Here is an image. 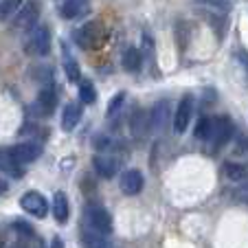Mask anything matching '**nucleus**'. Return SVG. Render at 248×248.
Returning <instances> with one entry per match:
<instances>
[{"instance_id":"obj_1","label":"nucleus","mask_w":248,"mask_h":248,"mask_svg":"<svg viewBox=\"0 0 248 248\" xmlns=\"http://www.w3.org/2000/svg\"><path fill=\"white\" fill-rule=\"evenodd\" d=\"M51 51V29L48 24H38L29 31V38L24 40V53L31 57H44Z\"/></svg>"},{"instance_id":"obj_2","label":"nucleus","mask_w":248,"mask_h":248,"mask_svg":"<svg viewBox=\"0 0 248 248\" xmlns=\"http://www.w3.org/2000/svg\"><path fill=\"white\" fill-rule=\"evenodd\" d=\"M84 226L97 231L101 235H110L112 233V217L101 204L97 202H88L84 209Z\"/></svg>"},{"instance_id":"obj_3","label":"nucleus","mask_w":248,"mask_h":248,"mask_svg":"<svg viewBox=\"0 0 248 248\" xmlns=\"http://www.w3.org/2000/svg\"><path fill=\"white\" fill-rule=\"evenodd\" d=\"M235 127L233 121L229 117H216L213 119V132H211V139H209V147L211 152H217L220 147H224L231 139L235 136Z\"/></svg>"},{"instance_id":"obj_4","label":"nucleus","mask_w":248,"mask_h":248,"mask_svg":"<svg viewBox=\"0 0 248 248\" xmlns=\"http://www.w3.org/2000/svg\"><path fill=\"white\" fill-rule=\"evenodd\" d=\"M73 40H75V44L79 48L90 51V48H94L99 42H101V24L86 22L84 27H79L75 33H73Z\"/></svg>"},{"instance_id":"obj_5","label":"nucleus","mask_w":248,"mask_h":248,"mask_svg":"<svg viewBox=\"0 0 248 248\" xmlns=\"http://www.w3.org/2000/svg\"><path fill=\"white\" fill-rule=\"evenodd\" d=\"M38 18H40V0H27L22 9L18 11V16L14 18V27L31 31L33 27H38Z\"/></svg>"},{"instance_id":"obj_6","label":"nucleus","mask_w":248,"mask_h":248,"mask_svg":"<svg viewBox=\"0 0 248 248\" xmlns=\"http://www.w3.org/2000/svg\"><path fill=\"white\" fill-rule=\"evenodd\" d=\"M57 108V93L53 86H44L42 90H40L38 99H35V103H33V112L38 114V117H51L53 112H55Z\"/></svg>"},{"instance_id":"obj_7","label":"nucleus","mask_w":248,"mask_h":248,"mask_svg":"<svg viewBox=\"0 0 248 248\" xmlns=\"http://www.w3.org/2000/svg\"><path fill=\"white\" fill-rule=\"evenodd\" d=\"M20 206L27 211L29 216L33 217H46L48 213V202L42 193L38 191H27L22 198H20Z\"/></svg>"},{"instance_id":"obj_8","label":"nucleus","mask_w":248,"mask_h":248,"mask_svg":"<svg viewBox=\"0 0 248 248\" xmlns=\"http://www.w3.org/2000/svg\"><path fill=\"white\" fill-rule=\"evenodd\" d=\"M193 117V97L191 94H185L180 99L178 108H176V114H173V132L176 134H183L189 127V121Z\"/></svg>"},{"instance_id":"obj_9","label":"nucleus","mask_w":248,"mask_h":248,"mask_svg":"<svg viewBox=\"0 0 248 248\" xmlns=\"http://www.w3.org/2000/svg\"><path fill=\"white\" fill-rule=\"evenodd\" d=\"M169 114H171V103H169V99L156 101L150 110V127L154 132H163L169 123Z\"/></svg>"},{"instance_id":"obj_10","label":"nucleus","mask_w":248,"mask_h":248,"mask_svg":"<svg viewBox=\"0 0 248 248\" xmlns=\"http://www.w3.org/2000/svg\"><path fill=\"white\" fill-rule=\"evenodd\" d=\"M9 150H11V156H14L20 165L33 163V160H38L40 154H42L40 143H31V140H27V143H18V145L9 147Z\"/></svg>"},{"instance_id":"obj_11","label":"nucleus","mask_w":248,"mask_h":248,"mask_svg":"<svg viewBox=\"0 0 248 248\" xmlns=\"http://www.w3.org/2000/svg\"><path fill=\"white\" fill-rule=\"evenodd\" d=\"M93 167L101 178H114V173L119 171L121 163H119V158H114V156H110V154H94Z\"/></svg>"},{"instance_id":"obj_12","label":"nucleus","mask_w":248,"mask_h":248,"mask_svg":"<svg viewBox=\"0 0 248 248\" xmlns=\"http://www.w3.org/2000/svg\"><path fill=\"white\" fill-rule=\"evenodd\" d=\"M143 185H145V180H143V173H140L139 169H127V171H123L121 180H119V187H121V191L125 193V196H136V193H140Z\"/></svg>"},{"instance_id":"obj_13","label":"nucleus","mask_w":248,"mask_h":248,"mask_svg":"<svg viewBox=\"0 0 248 248\" xmlns=\"http://www.w3.org/2000/svg\"><path fill=\"white\" fill-rule=\"evenodd\" d=\"M90 11V0H66L60 9V16L64 20H75L79 16H86Z\"/></svg>"},{"instance_id":"obj_14","label":"nucleus","mask_w":248,"mask_h":248,"mask_svg":"<svg viewBox=\"0 0 248 248\" xmlns=\"http://www.w3.org/2000/svg\"><path fill=\"white\" fill-rule=\"evenodd\" d=\"M0 171L11 176V178H22L24 169H22V165L11 156V150H2V147H0Z\"/></svg>"},{"instance_id":"obj_15","label":"nucleus","mask_w":248,"mask_h":248,"mask_svg":"<svg viewBox=\"0 0 248 248\" xmlns=\"http://www.w3.org/2000/svg\"><path fill=\"white\" fill-rule=\"evenodd\" d=\"M81 244H84V248H110L108 235H101L84 224H81Z\"/></svg>"},{"instance_id":"obj_16","label":"nucleus","mask_w":248,"mask_h":248,"mask_svg":"<svg viewBox=\"0 0 248 248\" xmlns=\"http://www.w3.org/2000/svg\"><path fill=\"white\" fill-rule=\"evenodd\" d=\"M81 121V108L79 103H66L64 112H62V130L70 132L75 130V125Z\"/></svg>"},{"instance_id":"obj_17","label":"nucleus","mask_w":248,"mask_h":248,"mask_svg":"<svg viewBox=\"0 0 248 248\" xmlns=\"http://www.w3.org/2000/svg\"><path fill=\"white\" fill-rule=\"evenodd\" d=\"M53 216L60 224H66L70 216V206H68V196L64 191H57L55 198H53Z\"/></svg>"},{"instance_id":"obj_18","label":"nucleus","mask_w":248,"mask_h":248,"mask_svg":"<svg viewBox=\"0 0 248 248\" xmlns=\"http://www.w3.org/2000/svg\"><path fill=\"white\" fill-rule=\"evenodd\" d=\"M93 147L99 152V154H110L112 150L119 147V140L114 136L106 134V132H99V134L93 136Z\"/></svg>"},{"instance_id":"obj_19","label":"nucleus","mask_w":248,"mask_h":248,"mask_svg":"<svg viewBox=\"0 0 248 248\" xmlns=\"http://www.w3.org/2000/svg\"><path fill=\"white\" fill-rule=\"evenodd\" d=\"M130 130L136 139H140V136L150 130V114H145L143 110H136L130 117Z\"/></svg>"},{"instance_id":"obj_20","label":"nucleus","mask_w":248,"mask_h":248,"mask_svg":"<svg viewBox=\"0 0 248 248\" xmlns=\"http://www.w3.org/2000/svg\"><path fill=\"white\" fill-rule=\"evenodd\" d=\"M123 68L127 70V73H139L140 70V64H143V57H140V51L134 46H127L125 51H123Z\"/></svg>"},{"instance_id":"obj_21","label":"nucleus","mask_w":248,"mask_h":248,"mask_svg":"<svg viewBox=\"0 0 248 248\" xmlns=\"http://www.w3.org/2000/svg\"><path fill=\"white\" fill-rule=\"evenodd\" d=\"M224 173H226V178L233 180V183H246L248 180V169L244 167V165L239 163H224Z\"/></svg>"},{"instance_id":"obj_22","label":"nucleus","mask_w":248,"mask_h":248,"mask_svg":"<svg viewBox=\"0 0 248 248\" xmlns=\"http://www.w3.org/2000/svg\"><path fill=\"white\" fill-rule=\"evenodd\" d=\"M27 0H0V22H7L11 16H18Z\"/></svg>"},{"instance_id":"obj_23","label":"nucleus","mask_w":248,"mask_h":248,"mask_svg":"<svg viewBox=\"0 0 248 248\" xmlns=\"http://www.w3.org/2000/svg\"><path fill=\"white\" fill-rule=\"evenodd\" d=\"M79 101L81 103H94L97 101V90H94L93 81L90 79H81L79 81Z\"/></svg>"},{"instance_id":"obj_24","label":"nucleus","mask_w":248,"mask_h":248,"mask_svg":"<svg viewBox=\"0 0 248 248\" xmlns=\"http://www.w3.org/2000/svg\"><path fill=\"white\" fill-rule=\"evenodd\" d=\"M211 132H213V119H211V117H202L200 121L196 123V139L198 140H206V143H209Z\"/></svg>"},{"instance_id":"obj_25","label":"nucleus","mask_w":248,"mask_h":248,"mask_svg":"<svg viewBox=\"0 0 248 248\" xmlns=\"http://www.w3.org/2000/svg\"><path fill=\"white\" fill-rule=\"evenodd\" d=\"M64 70H66V77H68L70 81H75V84H79V81H81V70H79V64H77V62L73 60L70 55H66Z\"/></svg>"},{"instance_id":"obj_26","label":"nucleus","mask_w":248,"mask_h":248,"mask_svg":"<svg viewBox=\"0 0 248 248\" xmlns=\"http://www.w3.org/2000/svg\"><path fill=\"white\" fill-rule=\"evenodd\" d=\"M196 2L202 7H209L213 11H222V14H226L233 7V0H196Z\"/></svg>"},{"instance_id":"obj_27","label":"nucleus","mask_w":248,"mask_h":248,"mask_svg":"<svg viewBox=\"0 0 248 248\" xmlns=\"http://www.w3.org/2000/svg\"><path fill=\"white\" fill-rule=\"evenodd\" d=\"M123 101H125V93H117L114 94V99L108 103V119H114L119 114V110H121Z\"/></svg>"},{"instance_id":"obj_28","label":"nucleus","mask_w":248,"mask_h":248,"mask_svg":"<svg viewBox=\"0 0 248 248\" xmlns=\"http://www.w3.org/2000/svg\"><path fill=\"white\" fill-rule=\"evenodd\" d=\"M248 152V139L244 132H235V154H246Z\"/></svg>"},{"instance_id":"obj_29","label":"nucleus","mask_w":248,"mask_h":248,"mask_svg":"<svg viewBox=\"0 0 248 248\" xmlns=\"http://www.w3.org/2000/svg\"><path fill=\"white\" fill-rule=\"evenodd\" d=\"M16 231H18V233H22V235H29V237H31L33 235V229L29 224H24V222H16Z\"/></svg>"},{"instance_id":"obj_30","label":"nucleus","mask_w":248,"mask_h":248,"mask_svg":"<svg viewBox=\"0 0 248 248\" xmlns=\"http://www.w3.org/2000/svg\"><path fill=\"white\" fill-rule=\"evenodd\" d=\"M237 62H239V66L246 70V75H248V53L246 51H239L237 53Z\"/></svg>"},{"instance_id":"obj_31","label":"nucleus","mask_w":248,"mask_h":248,"mask_svg":"<svg viewBox=\"0 0 248 248\" xmlns=\"http://www.w3.org/2000/svg\"><path fill=\"white\" fill-rule=\"evenodd\" d=\"M51 248H64V246H62V239H60V237H55V239H53Z\"/></svg>"},{"instance_id":"obj_32","label":"nucleus","mask_w":248,"mask_h":248,"mask_svg":"<svg viewBox=\"0 0 248 248\" xmlns=\"http://www.w3.org/2000/svg\"><path fill=\"white\" fill-rule=\"evenodd\" d=\"M5 191H7V183H5V180H0V196H2Z\"/></svg>"},{"instance_id":"obj_33","label":"nucleus","mask_w":248,"mask_h":248,"mask_svg":"<svg viewBox=\"0 0 248 248\" xmlns=\"http://www.w3.org/2000/svg\"><path fill=\"white\" fill-rule=\"evenodd\" d=\"M11 248H24V244H22V242H20V244H14Z\"/></svg>"},{"instance_id":"obj_34","label":"nucleus","mask_w":248,"mask_h":248,"mask_svg":"<svg viewBox=\"0 0 248 248\" xmlns=\"http://www.w3.org/2000/svg\"><path fill=\"white\" fill-rule=\"evenodd\" d=\"M0 248H5V244H2V239H0Z\"/></svg>"}]
</instances>
